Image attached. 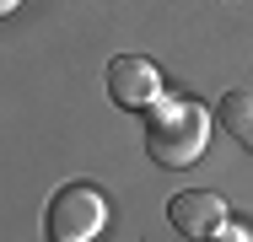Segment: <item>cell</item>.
Instances as JSON below:
<instances>
[{
  "label": "cell",
  "instance_id": "277c9868",
  "mask_svg": "<svg viewBox=\"0 0 253 242\" xmlns=\"http://www.w3.org/2000/svg\"><path fill=\"white\" fill-rule=\"evenodd\" d=\"M108 97L124 108H156L162 102V70L140 54H119V59H108Z\"/></svg>",
  "mask_w": 253,
  "mask_h": 242
},
{
  "label": "cell",
  "instance_id": "7a4b0ae2",
  "mask_svg": "<svg viewBox=\"0 0 253 242\" xmlns=\"http://www.w3.org/2000/svg\"><path fill=\"white\" fill-rule=\"evenodd\" d=\"M108 221V199L92 183H65L43 210V237L49 242H92Z\"/></svg>",
  "mask_w": 253,
  "mask_h": 242
},
{
  "label": "cell",
  "instance_id": "8992f818",
  "mask_svg": "<svg viewBox=\"0 0 253 242\" xmlns=\"http://www.w3.org/2000/svg\"><path fill=\"white\" fill-rule=\"evenodd\" d=\"M215 237H221V242H248V232H226V226H221Z\"/></svg>",
  "mask_w": 253,
  "mask_h": 242
},
{
  "label": "cell",
  "instance_id": "6da1fadb",
  "mask_svg": "<svg viewBox=\"0 0 253 242\" xmlns=\"http://www.w3.org/2000/svg\"><path fill=\"white\" fill-rule=\"evenodd\" d=\"M210 145V113L200 102H156L146 113V156L156 167H189Z\"/></svg>",
  "mask_w": 253,
  "mask_h": 242
},
{
  "label": "cell",
  "instance_id": "3957f363",
  "mask_svg": "<svg viewBox=\"0 0 253 242\" xmlns=\"http://www.w3.org/2000/svg\"><path fill=\"white\" fill-rule=\"evenodd\" d=\"M167 221H172V232L189 242H210L221 226H226V204H221V194L210 189H183L167 199Z\"/></svg>",
  "mask_w": 253,
  "mask_h": 242
},
{
  "label": "cell",
  "instance_id": "52a82bcc",
  "mask_svg": "<svg viewBox=\"0 0 253 242\" xmlns=\"http://www.w3.org/2000/svg\"><path fill=\"white\" fill-rule=\"evenodd\" d=\"M0 11H16V0H0Z\"/></svg>",
  "mask_w": 253,
  "mask_h": 242
},
{
  "label": "cell",
  "instance_id": "5b68a950",
  "mask_svg": "<svg viewBox=\"0 0 253 242\" xmlns=\"http://www.w3.org/2000/svg\"><path fill=\"white\" fill-rule=\"evenodd\" d=\"M215 119H221V129H226L237 145L253 151V92L248 86H237V92L221 97V102H215Z\"/></svg>",
  "mask_w": 253,
  "mask_h": 242
}]
</instances>
